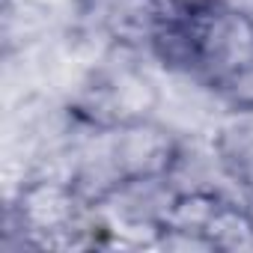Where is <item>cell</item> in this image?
<instances>
[{"mask_svg": "<svg viewBox=\"0 0 253 253\" xmlns=\"http://www.w3.org/2000/svg\"><path fill=\"white\" fill-rule=\"evenodd\" d=\"M250 217H253V200H250Z\"/></svg>", "mask_w": 253, "mask_h": 253, "instance_id": "obj_2", "label": "cell"}, {"mask_svg": "<svg viewBox=\"0 0 253 253\" xmlns=\"http://www.w3.org/2000/svg\"><path fill=\"white\" fill-rule=\"evenodd\" d=\"M214 95L226 104V110H253V60L229 72L214 86Z\"/></svg>", "mask_w": 253, "mask_h": 253, "instance_id": "obj_1", "label": "cell"}]
</instances>
